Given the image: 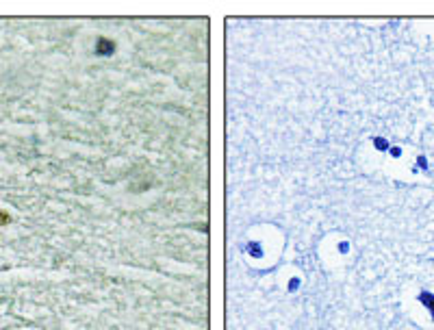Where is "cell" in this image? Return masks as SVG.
<instances>
[{"label":"cell","instance_id":"obj_1","mask_svg":"<svg viewBox=\"0 0 434 330\" xmlns=\"http://www.w3.org/2000/svg\"><path fill=\"white\" fill-rule=\"evenodd\" d=\"M9 222H11V215L4 211V208H0V226H7Z\"/></svg>","mask_w":434,"mask_h":330}]
</instances>
